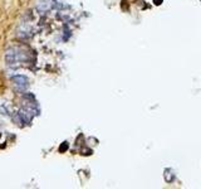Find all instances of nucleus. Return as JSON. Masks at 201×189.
<instances>
[{"instance_id": "f257e3e1", "label": "nucleus", "mask_w": 201, "mask_h": 189, "mask_svg": "<svg viewBox=\"0 0 201 189\" xmlns=\"http://www.w3.org/2000/svg\"><path fill=\"white\" fill-rule=\"evenodd\" d=\"M13 81H14V83L17 85L18 87L22 88V90L28 86V78L24 77V76H17V77H13Z\"/></svg>"}]
</instances>
